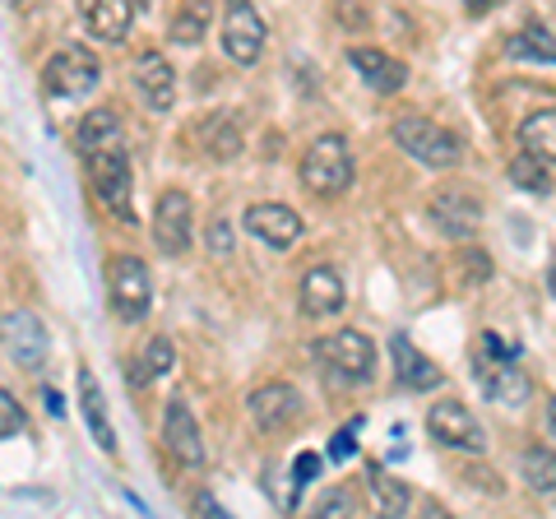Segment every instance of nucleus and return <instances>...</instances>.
Here are the masks:
<instances>
[{
  "label": "nucleus",
  "instance_id": "6",
  "mask_svg": "<svg viewBox=\"0 0 556 519\" xmlns=\"http://www.w3.org/2000/svg\"><path fill=\"white\" fill-rule=\"evenodd\" d=\"M47 93L51 98H84V93H93L98 89V79H102V65L93 61V51H84V47H61L56 56L47 61Z\"/></svg>",
  "mask_w": 556,
  "mask_h": 519
},
{
  "label": "nucleus",
  "instance_id": "36",
  "mask_svg": "<svg viewBox=\"0 0 556 519\" xmlns=\"http://www.w3.org/2000/svg\"><path fill=\"white\" fill-rule=\"evenodd\" d=\"M496 5H506V0H464V14H473V20H482V14H492Z\"/></svg>",
  "mask_w": 556,
  "mask_h": 519
},
{
  "label": "nucleus",
  "instance_id": "25",
  "mask_svg": "<svg viewBox=\"0 0 556 519\" xmlns=\"http://www.w3.org/2000/svg\"><path fill=\"white\" fill-rule=\"evenodd\" d=\"M172 362H177V349H172V339H153L149 349H144V357L139 362H130V385H153V380H163L167 371H172Z\"/></svg>",
  "mask_w": 556,
  "mask_h": 519
},
{
  "label": "nucleus",
  "instance_id": "8",
  "mask_svg": "<svg viewBox=\"0 0 556 519\" xmlns=\"http://www.w3.org/2000/svg\"><path fill=\"white\" fill-rule=\"evenodd\" d=\"M153 241H159L163 255L190 251V241H195V204H190L186 190L159 195V210H153Z\"/></svg>",
  "mask_w": 556,
  "mask_h": 519
},
{
  "label": "nucleus",
  "instance_id": "22",
  "mask_svg": "<svg viewBox=\"0 0 556 519\" xmlns=\"http://www.w3.org/2000/svg\"><path fill=\"white\" fill-rule=\"evenodd\" d=\"M200 140H204L208 159H237L241 153V121H237V112H214L204 121Z\"/></svg>",
  "mask_w": 556,
  "mask_h": 519
},
{
  "label": "nucleus",
  "instance_id": "16",
  "mask_svg": "<svg viewBox=\"0 0 556 519\" xmlns=\"http://www.w3.org/2000/svg\"><path fill=\"white\" fill-rule=\"evenodd\" d=\"M135 89L153 112H167L177 102V71H172V61L163 51H144L135 61Z\"/></svg>",
  "mask_w": 556,
  "mask_h": 519
},
{
  "label": "nucleus",
  "instance_id": "30",
  "mask_svg": "<svg viewBox=\"0 0 556 519\" xmlns=\"http://www.w3.org/2000/svg\"><path fill=\"white\" fill-rule=\"evenodd\" d=\"M112 135H121V121H116V112H108V107H98V112H89V116L79 121V144H84V149L112 140Z\"/></svg>",
  "mask_w": 556,
  "mask_h": 519
},
{
  "label": "nucleus",
  "instance_id": "5",
  "mask_svg": "<svg viewBox=\"0 0 556 519\" xmlns=\"http://www.w3.org/2000/svg\"><path fill=\"white\" fill-rule=\"evenodd\" d=\"M108 292H112V311L126 325L144 320L153 306V283H149V265L139 255H116L108 265Z\"/></svg>",
  "mask_w": 556,
  "mask_h": 519
},
{
  "label": "nucleus",
  "instance_id": "38",
  "mask_svg": "<svg viewBox=\"0 0 556 519\" xmlns=\"http://www.w3.org/2000/svg\"><path fill=\"white\" fill-rule=\"evenodd\" d=\"M547 422H552V436H556V400H552V408H547Z\"/></svg>",
  "mask_w": 556,
  "mask_h": 519
},
{
  "label": "nucleus",
  "instance_id": "9",
  "mask_svg": "<svg viewBox=\"0 0 556 519\" xmlns=\"http://www.w3.org/2000/svg\"><path fill=\"white\" fill-rule=\"evenodd\" d=\"M427 431H431V436H437L441 445H450V450H468V455H482V450H486L482 422H478L459 400L431 404V408H427Z\"/></svg>",
  "mask_w": 556,
  "mask_h": 519
},
{
  "label": "nucleus",
  "instance_id": "12",
  "mask_svg": "<svg viewBox=\"0 0 556 519\" xmlns=\"http://www.w3.org/2000/svg\"><path fill=\"white\" fill-rule=\"evenodd\" d=\"M427 214L437 218V228H441L445 237H455V241L473 237V232L482 228V204H478L473 195H464L459 186L437 190V195H431V204H427Z\"/></svg>",
  "mask_w": 556,
  "mask_h": 519
},
{
  "label": "nucleus",
  "instance_id": "19",
  "mask_svg": "<svg viewBox=\"0 0 556 519\" xmlns=\"http://www.w3.org/2000/svg\"><path fill=\"white\" fill-rule=\"evenodd\" d=\"M348 302V288L339 279V269H311L306 279H302V311L311 320H320V316H334V311H343Z\"/></svg>",
  "mask_w": 556,
  "mask_h": 519
},
{
  "label": "nucleus",
  "instance_id": "11",
  "mask_svg": "<svg viewBox=\"0 0 556 519\" xmlns=\"http://www.w3.org/2000/svg\"><path fill=\"white\" fill-rule=\"evenodd\" d=\"M478 385L492 404H506V408H525L529 394H533V380L515 367V357H478Z\"/></svg>",
  "mask_w": 556,
  "mask_h": 519
},
{
  "label": "nucleus",
  "instance_id": "28",
  "mask_svg": "<svg viewBox=\"0 0 556 519\" xmlns=\"http://www.w3.org/2000/svg\"><path fill=\"white\" fill-rule=\"evenodd\" d=\"M510 181L519 186V190H529V195H547L552 190V177H547V163L538 159V153H519V159L510 163Z\"/></svg>",
  "mask_w": 556,
  "mask_h": 519
},
{
  "label": "nucleus",
  "instance_id": "24",
  "mask_svg": "<svg viewBox=\"0 0 556 519\" xmlns=\"http://www.w3.org/2000/svg\"><path fill=\"white\" fill-rule=\"evenodd\" d=\"M506 56L510 61H538V65H556V38L547 28H519L506 38Z\"/></svg>",
  "mask_w": 556,
  "mask_h": 519
},
{
  "label": "nucleus",
  "instance_id": "17",
  "mask_svg": "<svg viewBox=\"0 0 556 519\" xmlns=\"http://www.w3.org/2000/svg\"><path fill=\"white\" fill-rule=\"evenodd\" d=\"M348 65L362 75V84L376 93H399L408 84V71H404V61H394L386 56V51H376V47H348Z\"/></svg>",
  "mask_w": 556,
  "mask_h": 519
},
{
  "label": "nucleus",
  "instance_id": "15",
  "mask_svg": "<svg viewBox=\"0 0 556 519\" xmlns=\"http://www.w3.org/2000/svg\"><path fill=\"white\" fill-rule=\"evenodd\" d=\"M241 223H247L251 237H260L274 251H283L302 237V218H298V210H288V204H251Z\"/></svg>",
  "mask_w": 556,
  "mask_h": 519
},
{
  "label": "nucleus",
  "instance_id": "26",
  "mask_svg": "<svg viewBox=\"0 0 556 519\" xmlns=\"http://www.w3.org/2000/svg\"><path fill=\"white\" fill-rule=\"evenodd\" d=\"M208 20H214V0H181L177 20H172V42L181 47H195L204 38Z\"/></svg>",
  "mask_w": 556,
  "mask_h": 519
},
{
  "label": "nucleus",
  "instance_id": "31",
  "mask_svg": "<svg viewBox=\"0 0 556 519\" xmlns=\"http://www.w3.org/2000/svg\"><path fill=\"white\" fill-rule=\"evenodd\" d=\"M316 515H325V519H343V515H357V496L348 492V488H334V492H325V496L316 501Z\"/></svg>",
  "mask_w": 556,
  "mask_h": 519
},
{
  "label": "nucleus",
  "instance_id": "33",
  "mask_svg": "<svg viewBox=\"0 0 556 519\" xmlns=\"http://www.w3.org/2000/svg\"><path fill=\"white\" fill-rule=\"evenodd\" d=\"M292 473H298L292 482H298V488H306L311 478H320V455H311V450H306V455H298V464H292Z\"/></svg>",
  "mask_w": 556,
  "mask_h": 519
},
{
  "label": "nucleus",
  "instance_id": "10",
  "mask_svg": "<svg viewBox=\"0 0 556 519\" xmlns=\"http://www.w3.org/2000/svg\"><path fill=\"white\" fill-rule=\"evenodd\" d=\"M163 441L172 450V459L181 469H204V436H200V422L190 413L186 400H172L167 413H163Z\"/></svg>",
  "mask_w": 556,
  "mask_h": 519
},
{
  "label": "nucleus",
  "instance_id": "14",
  "mask_svg": "<svg viewBox=\"0 0 556 519\" xmlns=\"http://www.w3.org/2000/svg\"><path fill=\"white\" fill-rule=\"evenodd\" d=\"M247 408H251V422L260 431H288L292 422L302 418V394L292 385H283V380H274V385H260L251 394Z\"/></svg>",
  "mask_w": 556,
  "mask_h": 519
},
{
  "label": "nucleus",
  "instance_id": "21",
  "mask_svg": "<svg viewBox=\"0 0 556 519\" xmlns=\"http://www.w3.org/2000/svg\"><path fill=\"white\" fill-rule=\"evenodd\" d=\"M79 404H84V422H89L98 450L102 455H116V431H112V418H108V400H102L98 380L89 371H79Z\"/></svg>",
  "mask_w": 556,
  "mask_h": 519
},
{
  "label": "nucleus",
  "instance_id": "32",
  "mask_svg": "<svg viewBox=\"0 0 556 519\" xmlns=\"http://www.w3.org/2000/svg\"><path fill=\"white\" fill-rule=\"evenodd\" d=\"M20 431H24V408H20V400H14V394L5 390V394H0V436L14 441Z\"/></svg>",
  "mask_w": 556,
  "mask_h": 519
},
{
  "label": "nucleus",
  "instance_id": "35",
  "mask_svg": "<svg viewBox=\"0 0 556 519\" xmlns=\"http://www.w3.org/2000/svg\"><path fill=\"white\" fill-rule=\"evenodd\" d=\"M353 431H357V422H353V427H343L339 436H334V445H329V455H334V459H348V455H353V450H357Z\"/></svg>",
  "mask_w": 556,
  "mask_h": 519
},
{
  "label": "nucleus",
  "instance_id": "7",
  "mask_svg": "<svg viewBox=\"0 0 556 519\" xmlns=\"http://www.w3.org/2000/svg\"><path fill=\"white\" fill-rule=\"evenodd\" d=\"M223 51L237 65H255L265 51V24L251 0H223Z\"/></svg>",
  "mask_w": 556,
  "mask_h": 519
},
{
  "label": "nucleus",
  "instance_id": "4",
  "mask_svg": "<svg viewBox=\"0 0 556 519\" xmlns=\"http://www.w3.org/2000/svg\"><path fill=\"white\" fill-rule=\"evenodd\" d=\"M316 357L325 362V371L334 380H348V385H362V380H371L376 371V349L371 339L362 330H334L316 343Z\"/></svg>",
  "mask_w": 556,
  "mask_h": 519
},
{
  "label": "nucleus",
  "instance_id": "40",
  "mask_svg": "<svg viewBox=\"0 0 556 519\" xmlns=\"http://www.w3.org/2000/svg\"><path fill=\"white\" fill-rule=\"evenodd\" d=\"M10 5H24V0H10Z\"/></svg>",
  "mask_w": 556,
  "mask_h": 519
},
{
  "label": "nucleus",
  "instance_id": "13",
  "mask_svg": "<svg viewBox=\"0 0 556 519\" xmlns=\"http://www.w3.org/2000/svg\"><path fill=\"white\" fill-rule=\"evenodd\" d=\"M47 349H51V339L42 330V320L28 316V311H10L5 316V353H10L14 367L38 371L47 362Z\"/></svg>",
  "mask_w": 556,
  "mask_h": 519
},
{
  "label": "nucleus",
  "instance_id": "20",
  "mask_svg": "<svg viewBox=\"0 0 556 519\" xmlns=\"http://www.w3.org/2000/svg\"><path fill=\"white\" fill-rule=\"evenodd\" d=\"M390 353H394V376H399V385H408V390H437L441 380H445L437 362L413 349L408 334H394Z\"/></svg>",
  "mask_w": 556,
  "mask_h": 519
},
{
  "label": "nucleus",
  "instance_id": "1",
  "mask_svg": "<svg viewBox=\"0 0 556 519\" xmlns=\"http://www.w3.org/2000/svg\"><path fill=\"white\" fill-rule=\"evenodd\" d=\"M89 153V172H93V190L98 200L108 204V214L121 218V223H135V190H130V159H126V140L112 135V140H102Z\"/></svg>",
  "mask_w": 556,
  "mask_h": 519
},
{
  "label": "nucleus",
  "instance_id": "18",
  "mask_svg": "<svg viewBox=\"0 0 556 519\" xmlns=\"http://www.w3.org/2000/svg\"><path fill=\"white\" fill-rule=\"evenodd\" d=\"M79 20L98 42H121L135 24V0H79Z\"/></svg>",
  "mask_w": 556,
  "mask_h": 519
},
{
  "label": "nucleus",
  "instance_id": "27",
  "mask_svg": "<svg viewBox=\"0 0 556 519\" xmlns=\"http://www.w3.org/2000/svg\"><path fill=\"white\" fill-rule=\"evenodd\" d=\"M519 478H525L533 492H556V450L529 445L525 455H519Z\"/></svg>",
  "mask_w": 556,
  "mask_h": 519
},
{
  "label": "nucleus",
  "instance_id": "34",
  "mask_svg": "<svg viewBox=\"0 0 556 519\" xmlns=\"http://www.w3.org/2000/svg\"><path fill=\"white\" fill-rule=\"evenodd\" d=\"M208 246H214L218 255H232V228L228 223H214V228H208Z\"/></svg>",
  "mask_w": 556,
  "mask_h": 519
},
{
  "label": "nucleus",
  "instance_id": "39",
  "mask_svg": "<svg viewBox=\"0 0 556 519\" xmlns=\"http://www.w3.org/2000/svg\"><path fill=\"white\" fill-rule=\"evenodd\" d=\"M547 292H552V298H556V269L547 274Z\"/></svg>",
  "mask_w": 556,
  "mask_h": 519
},
{
  "label": "nucleus",
  "instance_id": "2",
  "mask_svg": "<svg viewBox=\"0 0 556 519\" xmlns=\"http://www.w3.org/2000/svg\"><path fill=\"white\" fill-rule=\"evenodd\" d=\"M394 144L408 153V159L417 163H427V167H455L464 159V140L455 130H445L437 126V121H427V116H399L394 126Z\"/></svg>",
  "mask_w": 556,
  "mask_h": 519
},
{
  "label": "nucleus",
  "instance_id": "23",
  "mask_svg": "<svg viewBox=\"0 0 556 519\" xmlns=\"http://www.w3.org/2000/svg\"><path fill=\"white\" fill-rule=\"evenodd\" d=\"M519 144L529 153H538L543 163H556V107H543L525 116V126H519Z\"/></svg>",
  "mask_w": 556,
  "mask_h": 519
},
{
  "label": "nucleus",
  "instance_id": "37",
  "mask_svg": "<svg viewBox=\"0 0 556 519\" xmlns=\"http://www.w3.org/2000/svg\"><path fill=\"white\" fill-rule=\"evenodd\" d=\"M47 408H51V418H61V413H65V404H61L56 390H47Z\"/></svg>",
  "mask_w": 556,
  "mask_h": 519
},
{
  "label": "nucleus",
  "instance_id": "3",
  "mask_svg": "<svg viewBox=\"0 0 556 519\" xmlns=\"http://www.w3.org/2000/svg\"><path fill=\"white\" fill-rule=\"evenodd\" d=\"M302 186L325 200H334L353 186V153H348L343 135H320V140L302 153Z\"/></svg>",
  "mask_w": 556,
  "mask_h": 519
},
{
  "label": "nucleus",
  "instance_id": "29",
  "mask_svg": "<svg viewBox=\"0 0 556 519\" xmlns=\"http://www.w3.org/2000/svg\"><path fill=\"white\" fill-rule=\"evenodd\" d=\"M371 492H376L386 515H408L413 510V492L399 478H386V469H371Z\"/></svg>",
  "mask_w": 556,
  "mask_h": 519
}]
</instances>
